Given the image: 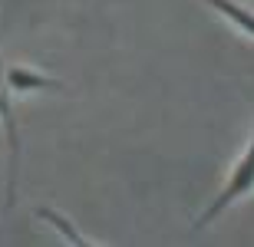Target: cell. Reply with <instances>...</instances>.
Masks as SVG:
<instances>
[{
  "instance_id": "obj_1",
  "label": "cell",
  "mask_w": 254,
  "mask_h": 247,
  "mask_svg": "<svg viewBox=\"0 0 254 247\" xmlns=\"http://www.w3.org/2000/svg\"><path fill=\"white\" fill-rule=\"evenodd\" d=\"M251 191H254V135H251V145H248V152L241 155V162H238L235 171H231L228 185L218 191V198L211 201V204L205 208V214L195 221V228H208V224H211V221H215L221 211H228L238 198H245V195H251Z\"/></svg>"
},
{
  "instance_id": "obj_2",
  "label": "cell",
  "mask_w": 254,
  "mask_h": 247,
  "mask_svg": "<svg viewBox=\"0 0 254 247\" xmlns=\"http://www.w3.org/2000/svg\"><path fill=\"white\" fill-rule=\"evenodd\" d=\"M208 3H211L221 17L231 20L235 27H241L248 37H254V13L248 7H241V3H235V0H208Z\"/></svg>"
},
{
  "instance_id": "obj_3",
  "label": "cell",
  "mask_w": 254,
  "mask_h": 247,
  "mask_svg": "<svg viewBox=\"0 0 254 247\" xmlns=\"http://www.w3.org/2000/svg\"><path fill=\"white\" fill-rule=\"evenodd\" d=\"M37 218H40V221H47V224H53V228H57L60 234L69 241V244H76V247H86V244H89V241H86L83 234H79V231H76L73 224H69V221L60 214V211H53V208H40V211H37Z\"/></svg>"
},
{
  "instance_id": "obj_4",
  "label": "cell",
  "mask_w": 254,
  "mask_h": 247,
  "mask_svg": "<svg viewBox=\"0 0 254 247\" xmlns=\"http://www.w3.org/2000/svg\"><path fill=\"white\" fill-rule=\"evenodd\" d=\"M3 69L7 66H3V56H0V86H3Z\"/></svg>"
}]
</instances>
